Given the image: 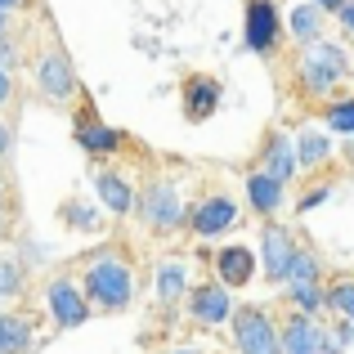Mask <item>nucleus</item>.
<instances>
[{"label": "nucleus", "instance_id": "nucleus-1", "mask_svg": "<svg viewBox=\"0 0 354 354\" xmlns=\"http://www.w3.org/2000/svg\"><path fill=\"white\" fill-rule=\"evenodd\" d=\"M81 292H86L90 310H104V314H121L130 310L135 301V265L121 247H99L81 260Z\"/></svg>", "mask_w": 354, "mask_h": 354}, {"label": "nucleus", "instance_id": "nucleus-2", "mask_svg": "<svg viewBox=\"0 0 354 354\" xmlns=\"http://www.w3.org/2000/svg\"><path fill=\"white\" fill-rule=\"evenodd\" d=\"M292 77H296V90H301L305 99H332V90L350 77V54L341 50L337 41L314 36V41L301 45Z\"/></svg>", "mask_w": 354, "mask_h": 354}, {"label": "nucleus", "instance_id": "nucleus-3", "mask_svg": "<svg viewBox=\"0 0 354 354\" xmlns=\"http://www.w3.org/2000/svg\"><path fill=\"white\" fill-rule=\"evenodd\" d=\"M139 220L153 229L157 238H171L189 225V202H184V184L175 175H153L144 189L135 193Z\"/></svg>", "mask_w": 354, "mask_h": 354}, {"label": "nucleus", "instance_id": "nucleus-4", "mask_svg": "<svg viewBox=\"0 0 354 354\" xmlns=\"http://www.w3.org/2000/svg\"><path fill=\"white\" fill-rule=\"evenodd\" d=\"M32 86L41 90V99H50V104H59V108H68L72 99H81V81H77V68H72L68 50L45 45L32 63Z\"/></svg>", "mask_w": 354, "mask_h": 354}, {"label": "nucleus", "instance_id": "nucleus-5", "mask_svg": "<svg viewBox=\"0 0 354 354\" xmlns=\"http://www.w3.org/2000/svg\"><path fill=\"white\" fill-rule=\"evenodd\" d=\"M229 332H234L238 354H278V323L260 305H242L229 314Z\"/></svg>", "mask_w": 354, "mask_h": 354}, {"label": "nucleus", "instance_id": "nucleus-6", "mask_svg": "<svg viewBox=\"0 0 354 354\" xmlns=\"http://www.w3.org/2000/svg\"><path fill=\"white\" fill-rule=\"evenodd\" d=\"M45 310H50V319L59 323V328H81V323H90V314H95L72 274H54L50 283H45Z\"/></svg>", "mask_w": 354, "mask_h": 354}, {"label": "nucleus", "instance_id": "nucleus-7", "mask_svg": "<svg viewBox=\"0 0 354 354\" xmlns=\"http://www.w3.org/2000/svg\"><path fill=\"white\" fill-rule=\"evenodd\" d=\"M238 225V202L229 198V193H207V198H198L189 207V234L193 238H202V242H211V238H220V234H229V229Z\"/></svg>", "mask_w": 354, "mask_h": 354}, {"label": "nucleus", "instance_id": "nucleus-8", "mask_svg": "<svg viewBox=\"0 0 354 354\" xmlns=\"http://www.w3.org/2000/svg\"><path fill=\"white\" fill-rule=\"evenodd\" d=\"M283 41V14H278L274 0H247V14H242V45L251 54H274Z\"/></svg>", "mask_w": 354, "mask_h": 354}, {"label": "nucleus", "instance_id": "nucleus-9", "mask_svg": "<svg viewBox=\"0 0 354 354\" xmlns=\"http://www.w3.org/2000/svg\"><path fill=\"white\" fill-rule=\"evenodd\" d=\"M278 354H328V323H319V314L292 310L278 328Z\"/></svg>", "mask_w": 354, "mask_h": 354}, {"label": "nucleus", "instance_id": "nucleus-10", "mask_svg": "<svg viewBox=\"0 0 354 354\" xmlns=\"http://www.w3.org/2000/svg\"><path fill=\"white\" fill-rule=\"evenodd\" d=\"M296 251V234L287 225H278V220H265V229H260V274H265V283H283L287 274V260H292Z\"/></svg>", "mask_w": 354, "mask_h": 354}, {"label": "nucleus", "instance_id": "nucleus-11", "mask_svg": "<svg viewBox=\"0 0 354 354\" xmlns=\"http://www.w3.org/2000/svg\"><path fill=\"white\" fill-rule=\"evenodd\" d=\"M189 314L198 328H225L229 314H234V296H229V287L220 283H198L189 287Z\"/></svg>", "mask_w": 354, "mask_h": 354}, {"label": "nucleus", "instance_id": "nucleus-12", "mask_svg": "<svg viewBox=\"0 0 354 354\" xmlns=\"http://www.w3.org/2000/svg\"><path fill=\"white\" fill-rule=\"evenodd\" d=\"M90 189H95V202L108 216H130V211H135V184H130L117 166H99V171L90 175Z\"/></svg>", "mask_w": 354, "mask_h": 354}, {"label": "nucleus", "instance_id": "nucleus-13", "mask_svg": "<svg viewBox=\"0 0 354 354\" xmlns=\"http://www.w3.org/2000/svg\"><path fill=\"white\" fill-rule=\"evenodd\" d=\"M211 265H216V278L225 287H251V278L260 274V256L247 247V242H229V247H220Z\"/></svg>", "mask_w": 354, "mask_h": 354}, {"label": "nucleus", "instance_id": "nucleus-14", "mask_svg": "<svg viewBox=\"0 0 354 354\" xmlns=\"http://www.w3.org/2000/svg\"><path fill=\"white\" fill-rule=\"evenodd\" d=\"M189 265L184 260H175V256H166V260H157V269H153V296H157V305L162 310H171V305H180L184 296H189Z\"/></svg>", "mask_w": 354, "mask_h": 354}, {"label": "nucleus", "instance_id": "nucleus-15", "mask_svg": "<svg viewBox=\"0 0 354 354\" xmlns=\"http://www.w3.org/2000/svg\"><path fill=\"white\" fill-rule=\"evenodd\" d=\"M72 135H77V144L86 148L90 157H117L121 148H126V135H121V130L104 126V121H99V117H90V113L77 121V130H72Z\"/></svg>", "mask_w": 354, "mask_h": 354}, {"label": "nucleus", "instance_id": "nucleus-16", "mask_svg": "<svg viewBox=\"0 0 354 354\" xmlns=\"http://www.w3.org/2000/svg\"><path fill=\"white\" fill-rule=\"evenodd\" d=\"M260 171H269L278 184L296 180V144H292V135L274 130V135L265 139V148H260Z\"/></svg>", "mask_w": 354, "mask_h": 354}, {"label": "nucleus", "instance_id": "nucleus-17", "mask_svg": "<svg viewBox=\"0 0 354 354\" xmlns=\"http://www.w3.org/2000/svg\"><path fill=\"white\" fill-rule=\"evenodd\" d=\"M242 184H247V202H251V211H256V216H278V211H283L287 184H278L269 171H251Z\"/></svg>", "mask_w": 354, "mask_h": 354}, {"label": "nucleus", "instance_id": "nucleus-18", "mask_svg": "<svg viewBox=\"0 0 354 354\" xmlns=\"http://www.w3.org/2000/svg\"><path fill=\"white\" fill-rule=\"evenodd\" d=\"M220 104V81L216 77H189L184 81V117L189 121H207Z\"/></svg>", "mask_w": 354, "mask_h": 354}, {"label": "nucleus", "instance_id": "nucleus-19", "mask_svg": "<svg viewBox=\"0 0 354 354\" xmlns=\"http://www.w3.org/2000/svg\"><path fill=\"white\" fill-rule=\"evenodd\" d=\"M292 144H296V171H319V166L332 162V139L319 126H305Z\"/></svg>", "mask_w": 354, "mask_h": 354}, {"label": "nucleus", "instance_id": "nucleus-20", "mask_svg": "<svg viewBox=\"0 0 354 354\" xmlns=\"http://www.w3.org/2000/svg\"><path fill=\"white\" fill-rule=\"evenodd\" d=\"M36 346V328L27 314L0 310V354H27Z\"/></svg>", "mask_w": 354, "mask_h": 354}, {"label": "nucleus", "instance_id": "nucleus-21", "mask_svg": "<svg viewBox=\"0 0 354 354\" xmlns=\"http://www.w3.org/2000/svg\"><path fill=\"white\" fill-rule=\"evenodd\" d=\"M323 23H328V14H323L314 0H296L292 9H287V32H292L296 45L314 41V36H323Z\"/></svg>", "mask_w": 354, "mask_h": 354}, {"label": "nucleus", "instance_id": "nucleus-22", "mask_svg": "<svg viewBox=\"0 0 354 354\" xmlns=\"http://www.w3.org/2000/svg\"><path fill=\"white\" fill-rule=\"evenodd\" d=\"M301 283H323V260H319V251H310L305 242H296L292 260H287V274H283L278 287H301Z\"/></svg>", "mask_w": 354, "mask_h": 354}, {"label": "nucleus", "instance_id": "nucleus-23", "mask_svg": "<svg viewBox=\"0 0 354 354\" xmlns=\"http://www.w3.org/2000/svg\"><path fill=\"white\" fill-rule=\"evenodd\" d=\"M323 310H332L337 319L354 323V274H337L323 287Z\"/></svg>", "mask_w": 354, "mask_h": 354}, {"label": "nucleus", "instance_id": "nucleus-24", "mask_svg": "<svg viewBox=\"0 0 354 354\" xmlns=\"http://www.w3.org/2000/svg\"><path fill=\"white\" fill-rule=\"evenodd\" d=\"M323 126L332 135H350L354 139V95H337L323 104Z\"/></svg>", "mask_w": 354, "mask_h": 354}, {"label": "nucleus", "instance_id": "nucleus-25", "mask_svg": "<svg viewBox=\"0 0 354 354\" xmlns=\"http://www.w3.org/2000/svg\"><path fill=\"white\" fill-rule=\"evenodd\" d=\"M104 207H90V202H81V198H68L63 202V225H72V229H81V234H99L104 229V216H99Z\"/></svg>", "mask_w": 354, "mask_h": 354}, {"label": "nucleus", "instance_id": "nucleus-26", "mask_svg": "<svg viewBox=\"0 0 354 354\" xmlns=\"http://www.w3.org/2000/svg\"><path fill=\"white\" fill-rule=\"evenodd\" d=\"M287 305L301 314H323V283H301V287H283Z\"/></svg>", "mask_w": 354, "mask_h": 354}, {"label": "nucleus", "instance_id": "nucleus-27", "mask_svg": "<svg viewBox=\"0 0 354 354\" xmlns=\"http://www.w3.org/2000/svg\"><path fill=\"white\" fill-rule=\"evenodd\" d=\"M27 287V274L18 260H0V301H14V296H23Z\"/></svg>", "mask_w": 354, "mask_h": 354}, {"label": "nucleus", "instance_id": "nucleus-28", "mask_svg": "<svg viewBox=\"0 0 354 354\" xmlns=\"http://www.w3.org/2000/svg\"><path fill=\"white\" fill-rule=\"evenodd\" d=\"M328 193H332L328 184H319V189H310V193H305L301 202H296V211H301V216H310L314 207H323V202H328Z\"/></svg>", "mask_w": 354, "mask_h": 354}, {"label": "nucleus", "instance_id": "nucleus-29", "mask_svg": "<svg viewBox=\"0 0 354 354\" xmlns=\"http://www.w3.org/2000/svg\"><path fill=\"white\" fill-rule=\"evenodd\" d=\"M0 68L5 72L18 68V50H14V41H9V32H0Z\"/></svg>", "mask_w": 354, "mask_h": 354}, {"label": "nucleus", "instance_id": "nucleus-30", "mask_svg": "<svg viewBox=\"0 0 354 354\" xmlns=\"http://www.w3.org/2000/svg\"><path fill=\"white\" fill-rule=\"evenodd\" d=\"M14 95H18L14 72H5V68H0V108H9V104H14Z\"/></svg>", "mask_w": 354, "mask_h": 354}, {"label": "nucleus", "instance_id": "nucleus-31", "mask_svg": "<svg viewBox=\"0 0 354 354\" xmlns=\"http://www.w3.org/2000/svg\"><path fill=\"white\" fill-rule=\"evenodd\" d=\"M14 148V126H9L5 117H0V162H5V153Z\"/></svg>", "mask_w": 354, "mask_h": 354}, {"label": "nucleus", "instance_id": "nucleus-32", "mask_svg": "<svg viewBox=\"0 0 354 354\" xmlns=\"http://www.w3.org/2000/svg\"><path fill=\"white\" fill-rule=\"evenodd\" d=\"M337 18H341V27H346V32L354 36V0H346V5L337 9Z\"/></svg>", "mask_w": 354, "mask_h": 354}, {"label": "nucleus", "instance_id": "nucleus-33", "mask_svg": "<svg viewBox=\"0 0 354 354\" xmlns=\"http://www.w3.org/2000/svg\"><path fill=\"white\" fill-rule=\"evenodd\" d=\"M314 5H319V9H323V14H337V9H341V5H346V0H314Z\"/></svg>", "mask_w": 354, "mask_h": 354}, {"label": "nucleus", "instance_id": "nucleus-34", "mask_svg": "<svg viewBox=\"0 0 354 354\" xmlns=\"http://www.w3.org/2000/svg\"><path fill=\"white\" fill-rule=\"evenodd\" d=\"M0 202H9V175H5V166H0Z\"/></svg>", "mask_w": 354, "mask_h": 354}, {"label": "nucleus", "instance_id": "nucleus-35", "mask_svg": "<svg viewBox=\"0 0 354 354\" xmlns=\"http://www.w3.org/2000/svg\"><path fill=\"white\" fill-rule=\"evenodd\" d=\"M27 0H0V9H9V14H14V9H23Z\"/></svg>", "mask_w": 354, "mask_h": 354}, {"label": "nucleus", "instance_id": "nucleus-36", "mask_svg": "<svg viewBox=\"0 0 354 354\" xmlns=\"http://www.w3.org/2000/svg\"><path fill=\"white\" fill-rule=\"evenodd\" d=\"M0 32H9V9H0Z\"/></svg>", "mask_w": 354, "mask_h": 354}, {"label": "nucleus", "instance_id": "nucleus-37", "mask_svg": "<svg viewBox=\"0 0 354 354\" xmlns=\"http://www.w3.org/2000/svg\"><path fill=\"white\" fill-rule=\"evenodd\" d=\"M5 207H9V202H0V225H5Z\"/></svg>", "mask_w": 354, "mask_h": 354}, {"label": "nucleus", "instance_id": "nucleus-38", "mask_svg": "<svg viewBox=\"0 0 354 354\" xmlns=\"http://www.w3.org/2000/svg\"><path fill=\"white\" fill-rule=\"evenodd\" d=\"M180 354H189V350H180Z\"/></svg>", "mask_w": 354, "mask_h": 354}]
</instances>
